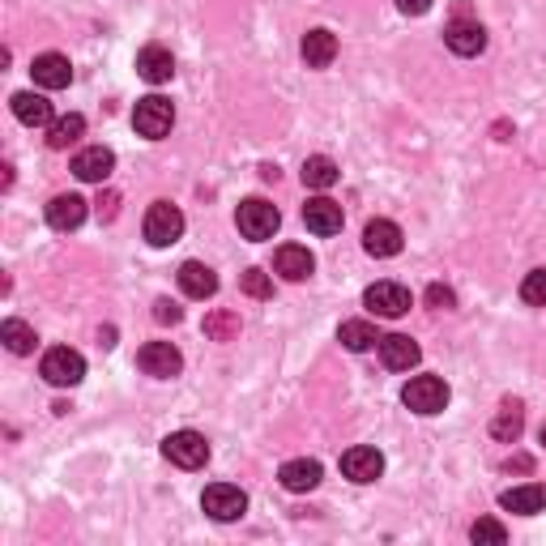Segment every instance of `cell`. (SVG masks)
Masks as SVG:
<instances>
[{
  "label": "cell",
  "instance_id": "6",
  "mask_svg": "<svg viewBox=\"0 0 546 546\" xmlns=\"http://www.w3.org/2000/svg\"><path fill=\"white\" fill-rule=\"evenodd\" d=\"M410 303L414 299H410V291L401 282H376V286H367V291H363V308L372 316H384V320L406 316Z\"/></svg>",
  "mask_w": 546,
  "mask_h": 546
},
{
  "label": "cell",
  "instance_id": "33",
  "mask_svg": "<svg viewBox=\"0 0 546 546\" xmlns=\"http://www.w3.org/2000/svg\"><path fill=\"white\" fill-rule=\"evenodd\" d=\"M239 286H244V295H252V299H269L273 295V282H269L265 269H248L244 278H239Z\"/></svg>",
  "mask_w": 546,
  "mask_h": 546
},
{
  "label": "cell",
  "instance_id": "16",
  "mask_svg": "<svg viewBox=\"0 0 546 546\" xmlns=\"http://www.w3.org/2000/svg\"><path fill=\"white\" fill-rule=\"evenodd\" d=\"M303 222H308L312 235H337V231H342V222H346V214H342V205H337V201L312 197L308 205H303Z\"/></svg>",
  "mask_w": 546,
  "mask_h": 546
},
{
  "label": "cell",
  "instance_id": "13",
  "mask_svg": "<svg viewBox=\"0 0 546 546\" xmlns=\"http://www.w3.org/2000/svg\"><path fill=\"white\" fill-rule=\"evenodd\" d=\"M423 359V350L414 337L406 333H389V337H380V363L389 367V372H410L414 363Z\"/></svg>",
  "mask_w": 546,
  "mask_h": 546
},
{
  "label": "cell",
  "instance_id": "21",
  "mask_svg": "<svg viewBox=\"0 0 546 546\" xmlns=\"http://www.w3.org/2000/svg\"><path fill=\"white\" fill-rule=\"evenodd\" d=\"M320 461H308V457H299V461H286L278 478H282V487L291 491V495H303V491H316L320 487Z\"/></svg>",
  "mask_w": 546,
  "mask_h": 546
},
{
  "label": "cell",
  "instance_id": "15",
  "mask_svg": "<svg viewBox=\"0 0 546 546\" xmlns=\"http://www.w3.org/2000/svg\"><path fill=\"white\" fill-rule=\"evenodd\" d=\"M111 171H116V154H111L107 146H86L73 158V175L77 180H86V184H103Z\"/></svg>",
  "mask_w": 546,
  "mask_h": 546
},
{
  "label": "cell",
  "instance_id": "20",
  "mask_svg": "<svg viewBox=\"0 0 546 546\" xmlns=\"http://www.w3.org/2000/svg\"><path fill=\"white\" fill-rule=\"evenodd\" d=\"M363 248H367V256H397L401 252V227H397V222H389V218L367 222Z\"/></svg>",
  "mask_w": 546,
  "mask_h": 546
},
{
  "label": "cell",
  "instance_id": "19",
  "mask_svg": "<svg viewBox=\"0 0 546 546\" xmlns=\"http://www.w3.org/2000/svg\"><path fill=\"white\" fill-rule=\"evenodd\" d=\"M273 269H278L286 282H303V278H312L316 256L303 248V244H282L278 252H273Z\"/></svg>",
  "mask_w": 546,
  "mask_h": 546
},
{
  "label": "cell",
  "instance_id": "29",
  "mask_svg": "<svg viewBox=\"0 0 546 546\" xmlns=\"http://www.w3.org/2000/svg\"><path fill=\"white\" fill-rule=\"evenodd\" d=\"M521 427H525L521 406H500V414H495V423H491V436L500 440V444H512V440L521 436Z\"/></svg>",
  "mask_w": 546,
  "mask_h": 546
},
{
  "label": "cell",
  "instance_id": "4",
  "mask_svg": "<svg viewBox=\"0 0 546 546\" xmlns=\"http://www.w3.org/2000/svg\"><path fill=\"white\" fill-rule=\"evenodd\" d=\"M146 239L154 248H171L175 239L184 235V214H180V205H171V201H154L150 210H146Z\"/></svg>",
  "mask_w": 546,
  "mask_h": 546
},
{
  "label": "cell",
  "instance_id": "12",
  "mask_svg": "<svg viewBox=\"0 0 546 546\" xmlns=\"http://www.w3.org/2000/svg\"><path fill=\"white\" fill-rule=\"evenodd\" d=\"M30 77H35L39 90H64L73 82V64L60 52H43V56H35V64H30Z\"/></svg>",
  "mask_w": 546,
  "mask_h": 546
},
{
  "label": "cell",
  "instance_id": "28",
  "mask_svg": "<svg viewBox=\"0 0 546 546\" xmlns=\"http://www.w3.org/2000/svg\"><path fill=\"white\" fill-rule=\"evenodd\" d=\"M0 337H5V346L13 350V355H30V350H35V329L26 325V320H5V325H0Z\"/></svg>",
  "mask_w": 546,
  "mask_h": 546
},
{
  "label": "cell",
  "instance_id": "26",
  "mask_svg": "<svg viewBox=\"0 0 546 546\" xmlns=\"http://www.w3.org/2000/svg\"><path fill=\"white\" fill-rule=\"evenodd\" d=\"M337 342H342L346 350H355V355H363V350L380 346V333L372 320H342V329H337Z\"/></svg>",
  "mask_w": 546,
  "mask_h": 546
},
{
  "label": "cell",
  "instance_id": "34",
  "mask_svg": "<svg viewBox=\"0 0 546 546\" xmlns=\"http://www.w3.org/2000/svg\"><path fill=\"white\" fill-rule=\"evenodd\" d=\"M427 303H431V308H440V312H448V308H457V295H453V286H444V282H436V286H427Z\"/></svg>",
  "mask_w": 546,
  "mask_h": 546
},
{
  "label": "cell",
  "instance_id": "11",
  "mask_svg": "<svg viewBox=\"0 0 546 546\" xmlns=\"http://www.w3.org/2000/svg\"><path fill=\"white\" fill-rule=\"evenodd\" d=\"M86 197H77V192H60V197L47 201V227L52 231H77L86 222Z\"/></svg>",
  "mask_w": 546,
  "mask_h": 546
},
{
  "label": "cell",
  "instance_id": "17",
  "mask_svg": "<svg viewBox=\"0 0 546 546\" xmlns=\"http://www.w3.org/2000/svg\"><path fill=\"white\" fill-rule=\"evenodd\" d=\"M137 73L146 77L150 86H163V82H171V77H175V56L167 52L163 43L141 47V52H137Z\"/></svg>",
  "mask_w": 546,
  "mask_h": 546
},
{
  "label": "cell",
  "instance_id": "7",
  "mask_svg": "<svg viewBox=\"0 0 546 546\" xmlns=\"http://www.w3.org/2000/svg\"><path fill=\"white\" fill-rule=\"evenodd\" d=\"M401 401L414 414H440L448 406V384L440 376H414L406 389H401Z\"/></svg>",
  "mask_w": 546,
  "mask_h": 546
},
{
  "label": "cell",
  "instance_id": "3",
  "mask_svg": "<svg viewBox=\"0 0 546 546\" xmlns=\"http://www.w3.org/2000/svg\"><path fill=\"white\" fill-rule=\"evenodd\" d=\"M171 124H175V107L171 99H163V94H150V99H141L133 107V128L146 141H158V137H167L171 133Z\"/></svg>",
  "mask_w": 546,
  "mask_h": 546
},
{
  "label": "cell",
  "instance_id": "32",
  "mask_svg": "<svg viewBox=\"0 0 546 546\" xmlns=\"http://www.w3.org/2000/svg\"><path fill=\"white\" fill-rule=\"evenodd\" d=\"M521 299L534 303V308H546V269H529L521 282Z\"/></svg>",
  "mask_w": 546,
  "mask_h": 546
},
{
  "label": "cell",
  "instance_id": "5",
  "mask_svg": "<svg viewBox=\"0 0 546 546\" xmlns=\"http://www.w3.org/2000/svg\"><path fill=\"white\" fill-rule=\"evenodd\" d=\"M163 457L171 465H180V470H201L210 461V444H205L201 431H171L163 440Z\"/></svg>",
  "mask_w": 546,
  "mask_h": 546
},
{
  "label": "cell",
  "instance_id": "22",
  "mask_svg": "<svg viewBox=\"0 0 546 546\" xmlns=\"http://www.w3.org/2000/svg\"><path fill=\"white\" fill-rule=\"evenodd\" d=\"M500 508H504V512H517V517H534V512L546 508V487H542V483L512 487V491L500 495Z\"/></svg>",
  "mask_w": 546,
  "mask_h": 546
},
{
  "label": "cell",
  "instance_id": "36",
  "mask_svg": "<svg viewBox=\"0 0 546 546\" xmlns=\"http://www.w3.org/2000/svg\"><path fill=\"white\" fill-rule=\"evenodd\" d=\"M397 9L406 13V18H423V13L431 9V0H397Z\"/></svg>",
  "mask_w": 546,
  "mask_h": 546
},
{
  "label": "cell",
  "instance_id": "31",
  "mask_svg": "<svg viewBox=\"0 0 546 546\" xmlns=\"http://www.w3.org/2000/svg\"><path fill=\"white\" fill-rule=\"evenodd\" d=\"M470 538H474L478 546H504V542H508V529H504L500 521H491V517H483V521H474V529H470Z\"/></svg>",
  "mask_w": 546,
  "mask_h": 546
},
{
  "label": "cell",
  "instance_id": "2",
  "mask_svg": "<svg viewBox=\"0 0 546 546\" xmlns=\"http://www.w3.org/2000/svg\"><path fill=\"white\" fill-rule=\"evenodd\" d=\"M39 376L47 384H56V389H73V384H82V376H86V359L69 346H52L39 363Z\"/></svg>",
  "mask_w": 546,
  "mask_h": 546
},
{
  "label": "cell",
  "instance_id": "23",
  "mask_svg": "<svg viewBox=\"0 0 546 546\" xmlns=\"http://www.w3.org/2000/svg\"><path fill=\"white\" fill-rule=\"evenodd\" d=\"M180 291H184L188 299H210V295L218 291L214 269L201 265V261H184V265H180Z\"/></svg>",
  "mask_w": 546,
  "mask_h": 546
},
{
  "label": "cell",
  "instance_id": "30",
  "mask_svg": "<svg viewBox=\"0 0 546 546\" xmlns=\"http://www.w3.org/2000/svg\"><path fill=\"white\" fill-rule=\"evenodd\" d=\"M205 333H210L214 342H231V337L239 333V316L235 312H210L205 316Z\"/></svg>",
  "mask_w": 546,
  "mask_h": 546
},
{
  "label": "cell",
  "instance_id": "18",
  "mask_svg": "<svg viewBox=\"0 0 546 546\" xmlns=\"http://www.w3.org/2000/svg\"><path fill=\"white\" fill-rule=\"evenodd\" d=\"M9 107H13V116H18L26 128H52V120H56L52 103H47L43 94H35V90H22V94H13V99H9Z\"/></svg>",
  "mask_w": 546,
  "mask_h": 546
},
{
  "label": "cell",
  "instance_id": "25",
  "mask_svg": "<svg viewBox=\"0 0 546 546\" xmlns=\"http://www.w3.org/2000/svg\"><path fill=\"white\" fill-rule=\"evenodd\" d=\"M82 137H86V116H77V111L52 120V128H47V146H52V150H69V146H77Z\"/></svg>",
  "mask_w": 546,
  "mask_h": 546
},
{
  "label": "cell",
  "instance_id": "14",
  "mask_svg": "<svg viewBox=\"0 0 546 546\" xmlns=\"http://www.w3.org/2000/svg\"><path fill=\"white\" fill-rule=\"evenodd\" d=\"M444 43H448V52L453 56H478L487 47V30L478 22H470V18H457V22L444 26Z\"/></svg>",
  "mask_w": 546,
  "mask_h": 546
},
{
  "label": "cell",
  "instance_id": "24",
  "mask_svg": "<svg viewBox=\"0 0 546 546\" xmlns=\"http://www.w3.org/2000/svg\"><path fill=\"white\" fill-rule=\"evenodd\" d=\"M337 56V35L329 30H308L303 35V60H308V69H329Z\"/></svg>",
  "mask_w": 546,
  "mask_h": 546
},
{
  "label": "cell",
  "instance_id": "8",
  "mask_svg": "<svg viewBox=\"0 0 546 546\" xmlns=\"http://www.w3.org/2000/svg\"><path fill=\"white\" fill-rule=\"evenodd\" d=\"M137 367L146 376H158V380H171V376H180L184 372V355L175 350L171 342H146L137 350Z\"/></svg>",
  "mask_w": 546,
  "mask_h": 546
},
{
  "label": "cell",
  "instance_id": "9",
  "mask_svg": "<svg viewBox=\"0 0 546 546\" xmlns=\"http://www.w3.org/2000/svg\"><path fill=\"white\" fill-rule=\"evenodd\" d=\"M201 508L210 512L214 521H239L248 512V495L239 487H231V483H214V487H205Z\"/></svg>",
  "mask_w": 546,
  "mask_h": 546
},
{
  "label": "cell",
  "instance_id": "37",
  "mask_svg": "<svg viewBox=\"0 0 546 546\" xmlns=\"http://www.w3.org/2000/svg\"><path fill=\"white\" fill-rule=\"evenodd\" d=\"M538 436H542V444H546V423H542V431H538Z\"/></svg>",
  "mask_w": 546,
  "mask_h": 546
},
{
  "label": "cell",
  "instance_id": "1",
  "mask_svg": "<svg viewBox=\"0 0 546 546\" xmlns=\"http://www.w3.org/2000/svg\"><path fill=\"white\" fill-rule=\"evenodd\" d=\"M235 227H239V235H244V239L261 244V239H273V231L282 227V214L273 210L269 201L248 197V201H239V210H235Z\"/></svg>",
  "mask_w": 546,
  "mask_h": 546
},
{
  "label": "cell",
  "instance_id": "27",
  "mask_svg": "<svg viewBox=\"0 0 546 546\" xmlns=\"http://www.w3.org/2000/svg\"><path fill=\"white\" fill-rule=\"evenodd\" d=\"M337 175H342V171H337V163H333V158H325V154H316V158H308V163H303V184L316 188V192L333 188Z\"/></svg>",
  "mask_w": 546,
  "mask_h": 546
},
{
  "label": "cell",
  "instance_id": "10",
  "mask_svg": "<svg viewBox=\"0 0 546 546\" xmlns=\"http://www.w3.org/2000/svg\"><path fill=\"white\" fill-rule=\"evenodd\" d=\"M342 474L350 478V483H359V487L376 483V478L384 474V457H380V448H372V444H355V448H346V453H342Z\"/></svg>",
  "mask_w": 546,
  "mask_h": 546
},
{
  "label": "cell",
  "instance_id": "35",
  "mask_svg": "<svg viewBox=\"0 0 546 546\" xmlns=\"http://www.w3.org/2000/svg\"><path fill=\"white\" fill-rule=\"evenodd\" d=\"M154 320H158V325H180V320H184L180 303H171V299H158V303H154Z\"/></svg>",
  "mask_w": 546,
  "mask_h": 546
}]
</instances>
